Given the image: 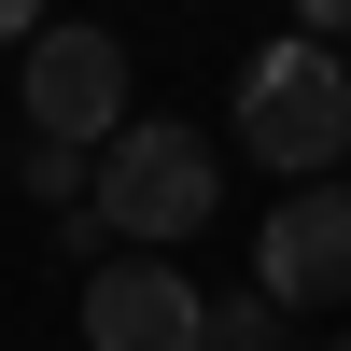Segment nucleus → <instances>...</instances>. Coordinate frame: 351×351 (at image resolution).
Instances as JSON below:
<instances>
[{"mask_svg":"<svg viewBox=\"0 0 351 351\" xmlns=\"http://www.w3.org/2000/svg\"><path fill=\"white\" fill-rule=\"evenodd\" d=\"M211 197H225V155H211L197 127H169V112H127V127H112V155L84 169V225H112V239H141V253L197 239V225H211Z\"/></svg>","mask_w":351,"mask_h":351,"instance_id":"obj_1","label":"nucleus"},{"mask_svg":"<svg viewBox=\"0 0 351 351\" xmlns=\"http://www.w3.org/2000/svg\"><path fill=\"white\" fill-rule=\"evenodd\" d=\"M239 155H267L281 183H337V155H351V71L309 28L239 71Z\"/></svg>","mask_w":351,"mask_h":351,"instance_id":"obj_2","label":"nucleus"},{"mask_svg":"<svg viewBox=\"0 0 351 351\" xmlns=\"http://www.w3.org/2000/svg\"><path fill=\"white\" fill-rule=\"evenodd\" d=\"M14 112H28V141L112 155V127H127V43H112V28H28Z\"/></svg>","mask_w":351,"mask_h":351,"instance_id":"obj_3","label":"nucleus"},{"mask_svg":"<svg viewBox=\"0 0 351 351\" xmlns=\"http://www.w3.org/2000/svg\"><path fill=\"white\" fill-rule=\"evenodd\" d=\"M253 295L267 309H337L351 295V183H295L253 225Z\"/></svg>","mask_w":351,"mask_h":351,"instance_id":"obj_4","label":"nucleus"},{"mask_svg":"<svg viewBox=\"0 0 351 351\" xmlns=\"http://www.w3.org/2000/svg\"><path fill=\"white\" fill-rule=\"evenodd\" d=\"M197 337H211V295L169 253H112L84 281V351H197Z\"/></svg>","mask_w":351,"mask_h":351,"instance_id":"obj_5","label":"nucleus"},{"mask_svg":"<svg viewBox=\"0 0 351 351\" xmlns=\"http://www.w3.org/2000/svg\"><path fill=\"white\" fill-rule=\"evenodd\" d=\"M197 351H295V309H267V295H211V337Z\"/></svg>","mask_w":351,"mask_h":351,"instance_id":"obj_6","label":"nucleus"},{"mask_svg":"<svg viewBox=\"0 0 351 351\" xmlns=\"http://www.w3.org/2000/svg\"><path fill=\"white\" fill-rule=\"evenodd\" d=\"M14 183L56 197V211H84V155H71V141H14Z\"/></svg>","mask_w":351,"mask_h":351,"instance_id":"obj_7","label":"nucleus"},{"mask_svg":"<svg viewBox=\"0 0 351 351\" xmlns=\"http://www.w3.org/2000/svg\"><path fill=\"white\" fill-rule=\"evenodd\" d=\"M309 351H351V324H337V337H309Z\"/></svg>","mask_w":351,"mask_h":351,"instance_id":"obj_8","label":"nucleus"}]
</instances>
